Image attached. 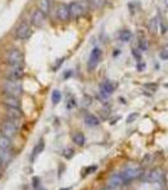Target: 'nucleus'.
<instances>
[{
	"instance_id": "nucleus-3",
	"label": "nucleus",
	"mask_w": 168,
	"mask_h": 190,
	"mask_svg": "<svg viewBox=\"0 0 168 190\" xmlns=\"http://www.w3.org/2000/svg\"><path fill=\"white\" fill-rule=\"evenodd\" d=\"M121 175H123V179H124L125 184H127V183H130V181L135 180V179H138L142 175V168L138 165L130 164V165H128L124 168V171L121 172Z\"/></svg>"
},
{
	"instance_id": "nucleus-18",
	"label": "nucleus",
	"mask_w": 168,
	"mask_h": 190,
	"mask_svg": "<svg viewBox=\"0 0 168 190\" xmlns=\"http://www.w3.org/2000/svg\"><path fill=\"white\" fill-rule=\"evenodd\" d=\"M0 148H5V150L12 148V140L2 133H0Z\"/></svg>"
},
{
	"instance_id": "nucleus-23",
	"label": "nucleus",
	"mask_w": 168,
	"mask_h": 190,
	"mask_svg": "<svg viewBox=\"0 0 168 190\" xmlns=\"http://www.w3.org/2000/svg\"><path fill=\"white\" fill-rule=\"evenodd\" d=\"M158 20H157V18H152L149 20V30L152 32V33H157V30H158Z\"/></svg>"
},
{
	"instance_id": "nucleus-17",
	"label": "nucleus",
	"mask_w": 168,
	"mask_h": 190,
	"mask_svg": "<svg viewBox=\"0 0 168 190\" xmlns=\"http://www.w3.org/2000/svg\"><path fill=\"white\" fill-rule=\"evenodd\" d=\"M85 123L89 125V127H96L100 124V119L96 117V115H94V114H86L85 115Z\"/></svg>"
},
{
	"instance_id": "nucleus-13",
	"label": "nucleus",
	"mask_w": 168,
	"mask_h": 190,
	"mask_svg": "<svg viewBox=\"0 0 168 190\" xmlns=\"http://www.w3.org/2000/svg\"><path fill=\"white\" fill-rule=\"evenodd\" d=\"M5 115L8 117V119H12V121H20L23 117V113L20 110V108H9L5 107Z\"/></svg>"
},
{
	"instance_id": "nucleus-16",
	"label": "nucleus",
	"mask_w": 168,
	"mask_h": 190,
	"mask_svg": "<svg viewBox=\"0 0 168 190\" xmlns=\"http://www.w3.org/2000/svg\"><path fill=\"white\" fill-rule=\"evenodd\" d=\"M38 9L42 10L46 15L51 13L52 10V0H39L38 3Z\"/></svg>"
},
{
	"instance_id": "nucleus-35",
	"label": "nucleus",
	"mask_w": 168,
	"mask_h": 190,
	"mask_svg": "<svg viewBox=\"0 0 168 190\" xmlns=\"http://www.w3.org/2000/svg\"><path fill=\"white\" fill-rule=\"evenodd\" d=\"M166 5H167V6H168V0H166Z\"/></svg>"
},
{
	"instance_id": "nucleus-8",
	"label": "nucleus",
	"mask_w": 168,
	"mask_h": 190,
	"mask_svg": "<svg viewBox=\"0 0 168 190\" xmlns=\"http://www.w3.org/2000/svg\"><path fill=\"white\" fill-rule=\"evenodd\" d=\"M24 76V71L23 67H13L10 66L6 72H5V77L8 80H20Z\"/></svg>"
},
{
	"instance_id": "nucleus-31",
	"label": "nucleus",
	"mask_w": 168,
	"mask_h": 190,
	"mask_svg": "<svg viewBox=\"0 0 168 190\" xmlns=\"http://www.w3.org/2000/svg\"><path fill=\"white\" fill-rule=\"evenodd\" d=\"M96 168H97L96 166H91V167H89V168H87V174H91V171H95Z\"/></svg>"
},
{
	"instance_id": "nucleus-19",
	"label": "nucleus",
	"mask_w": 168,
	"mask_h": 190,
	"mask_svg": "<svg viewBox=\"0 0 168 190\" xmlns=\"http://www.w3.org/2000/svg\"><path fill=\"white\" fill-rule=\"evenodd\" d=\"M72 141L75 142L77 146H83V144H85V142H86V138H85V136H83L82 133L77 132V133L73 134V137H72Z\"/></svg>"
},
{
	"instance_id": "nucleus-20",
	"label": "nucleus",
	"mask_w": 168,
	"mask_h": 190,
	"mask_svg": "<svg viewBox=\"0 0 168 190\" xmlns=\"http://www.w3.org/2000/svg\"><path fill=\"white\" fill-rule=\"evenodd\" d=\"M0 158L3 160L4 164H8L10 160H12V153H10V150L0 148Z\"/></svg>"
},
{
	"instance_id": "nucleus-9",
	"label": "nucleus",
	"mask_w": 168,
	"mask_h": 190,
	"mask_svg": "<svg viewBox=\"0 0 168 190\" xmlns=\"http://www.w3.org/2000/svg\"><path fill=\"white\" fill-rule=\"evenodd\" d=\"M68 6H70V14L72 19H78L85 14V10H83V8L78 2H72Z\"/></svg>"
},
{
	"instance_id": "nucleus-27",
	"label": "nucleus",
	"mask_w": 168,
	"mask_h": 190,
	"mask_svg": "<svg viewBox=\"0 0 168 190\" xmlns=\"http://www.w3.org/2000/svg\"><path fill=\"white\" fill-rule=\"evenodd\" d=\"M144 88L151 90V91H157V89H158V85H157V84H145Z\"/></svg>"
},
{
	"instance_id": "nucleus-7",
	"label": "nucleus",
	"mask_w": 168,
	"mask_h": 190,
	"mask_svg": "<svg viewBox=\"0 0 168 190\" xmlns=\"http://www.w3.org/2000/svg\"><path fill=\"white\" fill-rule=\"evenodd\" d=\"M124 184H125V181H124L123 175L120 172H114L109 177V181H108V186L111 190H119Z\"/></svg>"
},
{
	"instance_id": "nucleus-2",
	"label": "nucleus",
	"mask_w": 168,
	"mask_h": 190,
	"mask_svg": "<svg viewBox=\"0 0 168 190\" xmlns=\"http://www.w3.org/2000/svg\"><path fill=\"white\" fill-rule=\"evenodd\" d=\"M5 60H6L8 65L13 66V67H23V65H24V55H23V52L18 48L10 49L6 53Z\"/></svg>"
},
{
	"instance_id": "nucleus-6",
	"label": "nucleus",
	"mask_w": 168,
	"mask_h": 190,
	"mask_svg": "<svg viewBox=\"0 0 168 190\" xmlns=\"http://www.w3.org/2000/svg\"><path fill=\"white\" fill-rule=\"evenodd\" d=\"M30 34H32V29H30V26L25 22L19 23L18 27L15 28V37L20 41H24L27 38H29Z\"/></svg>"
},
{
	"instance_id": "nucleus-32",
	"label": "nucleus",
	"mask_w": 168,
	"mask_h": 190,
	"mask_svg": "<svg viewBox=\"0 0 168 190\" xmlns=\"http://www.w3.org/2000/svg\"><path fill=\"white\" fill-rule=\"evenodd\" d=\"M166 32H167V26L162 24V33H166Z\"/></svg>"
},
{
	"instance_id": "nucleus-11",
	"label": "nucleus",
	"mask_w": 168,
	"mask_h": 190,
	"mask_svg": "<svg viewBox=\"0 0 168 190\" xmlns=\"http://www.w3.org/2000/svg\"><path fill=\"white\" fill-rule=\"evenodd\" d=\"M44 22H46V14L39 9L34 10V13L32 14V18H30V23L34 27H42L44 24Z\"/></svg>"
},
{
	"instance_id": "nucleus-5",
	"label": "nucleus",
	"mask_w": 168,
	"mask_h": 190,
	"mask_svg": "<svg viewBox=\"0 0 168 190\" xmlns=\"http://www.w3.org/2000/svg\"><path fill=\"white\" fill-rule=\"evenodd\" d=\"M142 179L145 183H162L164 179V174L161 168H154V170L147 172Z\"/></svg>"
},
{
	"instance_id": "nucleus-24",
	"label": "nucleus",
	"mask_w": 168,
	"mask_h": 190,
	"mask_svg": "<svg viewBox=\"0 0 168 190\" xmlns=\"http://www.w3.org/2000/svg\"><path fill=\"white\" fill-rule=\"evenodd\" d=\"M89 2L95 9H101L105 5V3H106V0H89Z\"/></svg>"
},
{
	"instance_id": "nucleus-30",
	"label": "nucleus",
	"mask_w": 168,
	"mask_h": 190,
	"mask_svg": "<svg viewBox=\"0 0 168 190\" xmlns=\"http://www.w3.org/2000/svg\"><path fill=\"white\" fill-rule=\"evenodd\" d=\"M159 56H161L162 60H168V49H163L159 53Z\"/></svg>"
},
{
	"instance_id": "nucleus-21",
	"label": "nucleus",
	"mask_w": 168,
	"mask_h": 190,
	"mask_svg": "<svg viewBox=\"0 0 168 190\" xmlns=\"http://www.w3.org/2000/svg\"><path fill=\"white\" fill-rule=\"evenodd\" d=\"M119 39L123 42H129L132 39V32L128 29H123L119 32Z\"/></svg>"
},
{
	"instance_id": "nucleus-10",
	"label": "nucleus",
	"mask_w": 168,
	"mask_h": 190,
	"mask_svg": "<svg viewBox=\"0 0 168 190\" xmlns=\"http://www.w3.org/2000/svg\"><path fill=\"white\" fill-rule=\"evenodd\" d=\"M100 58H101V49L97 48V47L94 48L91 51V53H90V60H89V65H87L89 70H94V69H95L97 66Z\"/></svg>"
},
{
	"instance_id": "nucleus-4",
	"label": "nucleus",
	"mask_w": 168,
	"mask_h": 190,
	"mask_svg": "<svg viewBox=\"0 0 168 190\" xmlns=\"http://www.w3.org/2000/svg\"><path fill=\"white\" fill-rule=\"evenodd\" d=\"M0 132H2V134L6 136L8 138L12 140L18 133V125L10 119H5L2 123V125H0Z\"/></svg>"
},
{
	"instance_id": "nucleus-22",
	"label": "nucleus",
	"mask_w": 168,
	"mask_h": 190,
	"mask_svg": "<svg viewBox=\"0 0 168 190\" xmlns=\"http://www.w3.org/2000/svg\"><path fill=\"white\" fill-rule=\"evenodd\" d=\"M43 148H44V143H43V141H40V143H38V144L34 147V150H33V153H32V157H30V160L34 161L36 156H37L38 153H40L42 151H43Z\"/></svg>"
},
{
	"instance_id": "nucleus-15",
	"label": "nucleus",
	"mask_w": 168,
	"mask_h": 190,
	"mask_svg": "<svg viewBox=\"0 0 168 190\" xmlns=\"http://www.w3.org/2000/svg\"><path fill=\"white\" fill-rule=\"evenodd\" d=\"M3 104L5 105V107H9V108H20L19 98L9 97V95H5V98L3 99Z\"/></svg>"
},
{
	"instance_id": "nucleus-12",
	"label": "nucleus",
	"mask_w": 168,
	"mask_h": 190,
	"mask_svg": "<svg viewBox=\"0 0 168 190\" xmlns=\"http://www.w3.org/2000/svg\"><path fill=\"white\" fill-rule=\"evenodd\" d=\"M57 18L62 22H67V20L71 18L70 14V6L66 4H59L57 8Z\"/></svg>"
},
{
	"instance_id": "nucleus-29",
	"label": "nucleus",
	"mask_w": 168,
	"mask_h": 190,
	"mask_svg": "<svg viewBox=\"0 0 168 190\" xmlns=\"http://www.w3.org/2000/svg\"><path fill=\"white\" fill-rule=\"evenodd\" d=\"M138 115H139L138 113H133V114H130L129 117H128V119H127V123H133L136 118H138Z\"/></svg>"
},
{
	"instance_id": "nucleus-28",
	"label": "nucleus",
	"mask_w": 168,
	"mask_h": 190,
	"mask_svg": "<svg viewBox=\"0 0 168 190\" xmlns=\"http://www.w3.org/2000/svg\"><path fill=\"white\" fill-rule=\"evenodd\" d=\"M63 156L68 160V158H71V157L73 156V150H72V148H65V151H63Z\"/></svg>"
},
{
	"instance_id": "nucleus-34",
	"label": "nucleus",
	"mask_w": 168,
	"mask_h": 190,
	"mask_svg": "<svg viewBox=\"0 0 168 190\" xmlns=\"http://www.w3.org/2000/svg\"><path fill=\"white\" fill-rule=\"evenodd\" d=\"M101 190H111L109 186H106V188H104V189H101Z\"/></svg>"
},
{
	"instance_id": "nucleus-26",
	"label": "nucleus",
	"mask_w": 168,
	"mask_h": 190,
	"mask_svg": "<svg viewBox=\"0 0 168 190\" xmlns=\"http://www.w3.org/2000/svg\"><path fill=\"white\" fill-rule=\"evenodd\" d=\"M138 46H139L140 51H147V49H148V41H147L145 38H139Z\"/></svg>"
},
{
	"instance_id": "nucleus-14",
	"label": "nucleus",
	"mask_w": 168,
	"mask_h": 190,
	"mask_svg": "<svg viewBox=\"0 0 168 190\" xmlns=\"http://www.w3.org/2000/svg\"><path fill=\"white\" fill-rule=\"evenodd\" d=\"M100 89H101V94H102V97H108V95L113 94L114 90L116 89V85H115L114 82L109 81V80H105L101 82V85H100Z\"/></svg>"
},
{
	"instance_id": "nucleus-33",
	"label": "nucleus",
	"mask_w": 168,
	"mask_h": 190,
	"mask_svg": "<svg viewBox=\"0 0 168 190\" xmlns=\"http://www.w3.org/2000/svg\"><path fill=\"white\" fill-rule=\"evenodd\" d=\"M4 165V162H3V160H2V158H0V167H2Z\"/></svg>"
},
{
	"instance_id": "nucleus-25",
	"label": "nucleus",
	"mask_w": 168,
	"mask_h": 190,
	"mask_svg": "<svg viewBox=\"0 0 168 190\" xmlns=\"http://www.w3.org/2000/svg\"><path fill=\"white\" fill-rule=\"evenodd\" d=\"M61 98H62V94L59 90H55L52 93V101H53V104H58L61 101Z\"/></svg>"
},
{
	"instance_id": "nucleus-1",
	"label": "nucleus",
	"mask_w": 168,
	"mask_h": 190,
	"mask_svg": "<svg viewBox=\"0 0 168 190\" xmlns=\"http://www.w3.org/2000/svg\"><path fill=\"white\" fill-rule=\"evenodd\" d=\"M3 91L5 95H9V97H15L19 98L23 93V86L22 82L19 80H5L3 84Z\"/></svg>"
}]
</instances>
